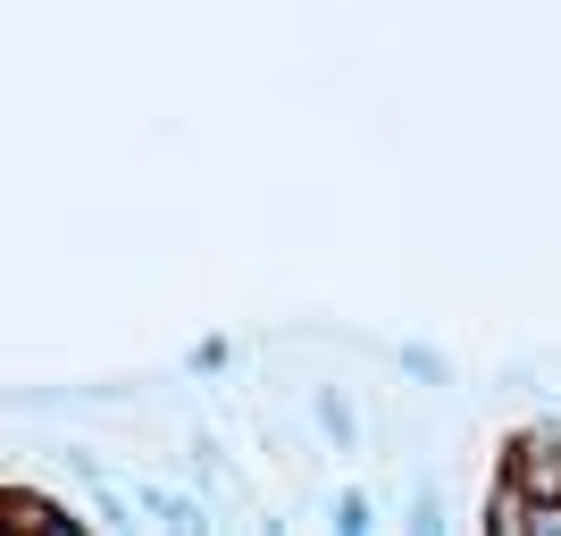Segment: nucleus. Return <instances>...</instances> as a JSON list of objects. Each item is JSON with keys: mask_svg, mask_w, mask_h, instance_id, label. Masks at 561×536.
<instances>
[{"mask_svg": "<svg viewBox=\"0 0 561 536\" xmlns=\"http://www.w3.org/2000/svg\"><path fill=\"white\" fill-rule=\"evenodd\" d=\"M503 487H519V503H561V427H528L512 444V478Z\"/></svg>", "mask_w": 561, "mask_h": 536, "instance_id": "1", "label": "nucleus"}, {"mask_svg": "<svg viewBox=\"0 0 561 536\" xmlns=\"http://www.w3.org/2000/svg\"><path fill=\"white\" fill-rule=\"evenodd\" d=\"M335 528L360 536V528H369V503H360V494H335Z\"/></svg>", "mask_w": 561, "mask_h": 536, "instance_id": "4", "label": "nucleus"}, {"mask_svg": "<svg viewBox=\"0 0 561 536\" xmlns=\"http://www.w3.org/2000/svg\"><path fill=\"white\" fill-rule=\"evenodd\" d=\"M319 427H328L335 444H352V402L344 395H319Z\"/></svg>", "mask_w": 561, "mask_h": 536, "instance_id": "3", "label": "nucleus"}, {"mask_svg": "<svg viewBox=\"0 0 561 536\" xmlns=\"http://www.w3.org/2000/svg\"><path fill=\"white\" fill-rule=\"evenodd\" d=\"M9 520H25V528H50V536H68V528H76L59 503H43V494H25V487H9Z\"/></svg>", "mask_w": 561, "mask_h": 536, "instance_id": "2", "label": "nucleus"}]
</instances>
